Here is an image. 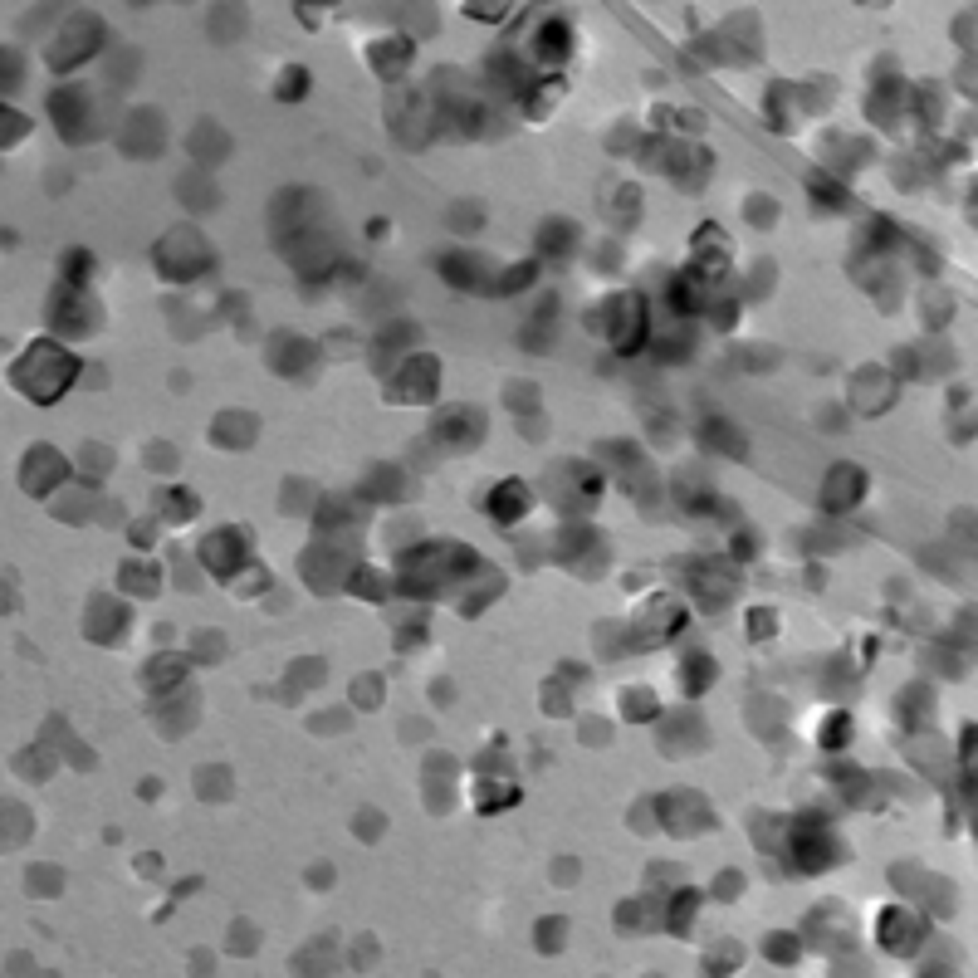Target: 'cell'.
I'll return each mask as SVG.
<instances>
[{"instance_id": "1", "label": "cell", "mask_w": 978, "mask_h": 978, "mask_svg": "<svg viewBox=\"0 0 978 978\" xmlns=\"http://www.w3.org/2000/svg\"><path fill=\"white\" fill-rule=\"evenodd\" d=\"M480 553L465 548V543H421L411 553H401L397 568V587L416 602H431V597H445L455 592L460 582L480 578Z\"/></svg>"}, {"instance_id": "2", "label": "cell", "mask_w": 978, "mask_h": 978, "mask_svg": "<svg viewBox=\"0 0 978 978\" xmlns=\"http://www.w3.org/2000/svg\"><path fill=\"white\" fill-rule=\"evenodd\" d=\"M10 382H15L30 401L49 406V401H59L74 382H79V357L69 353V348H59L54 338H40V343H30L25 353L15 357Z\"/></svg>"}, {"instance_id": "3", "label": "cell", "mask_w": 978, "mask_h": 978, "mask_svg": "<svg viewBox=\"0 0 978 978\" xmlns=\"http://www.w3.org/2000/svg\"><path fill=\"white\" fill-rule=\"evenodd\" d=\"M152 260H157V274H162V279L186 284V279H196V274L211 269V245H206V235H201L196 225H177V230H167V235L157 240Z\"/></svg>"}, {"instance_id": "4", "label": "cell", "mask_w": 978, "mask_h": 978, "mask_svg": "<svg viewBox=\"0 0 978 978\" xmlns=\"http://www.w3.org/2000/svg\"><path fill=\"white\" fill-rule=\"evenodd\" d=\"M587 323H592V328H607L612 348H617L622 357L641 353L646 338H651V328H646V299H641V294H617L607 309L587 313Z\"/></svg>"}, {"instance_id": "5", "label": "cell", "mask_w": 978, "mask_h": 978, "mask_svg": "<svg viewBox=\"0 0 978 978\" xmlns=\"http://www.w3.org/2000/svg\"><path fill=\"white\" fill-rule=\"evenodd\" d=\"M98 45H103V25H98L93 15H74V20L59 25V35H54V45H49V69H54V74H69V69H79L84 59H93Z\"/></svg>"}, {"instance_id": "6", "label": "cell", "mask_w": 978, "mask_h": 978, "mask_svg": "<svg viewBox=\"0 0 978 978\" xmlns=\"http://www.w3.org/2000/svg\"><path fill=\"white\" fill-rule=\"evenodd\" d=\"M793 866L798 871H827V866H837L846 856V846L812 817V822H793Z\"/></svg>"}, {"instance_id": "7", "label": "cell", "mask_w": 978, "mask_h": 978, "mask_svg": "<svg viewBox=\"0 0 978 978\" xmlns=\"http://www.w3.org/2000/svg\"><path fill=\"white\" fill-rule=\"evenodd\" d=\"M98 304H93L84 289H54V299H49V328L54 333H64V338H89L93 328H98Z\"/></svg>"}, {"instance_id": "8", "label": "cell", "mask_w": 978, "mask_h": 978, "mask_svg": "<svg viewBox=\"0 0 978 978\" xmlns=\"http://www.w3.org/2000/svg\"><path fill=\"white\" fill-rule=\"evenodd\" d=\"M201 563L221 582H235L240 568H250V543H245L240 529H216V534L201 538Z\"/></svg>"}, {"instance_id": "9", "label": "cell", "mask_w": 978, "mask_h": 978, "mask_svg": "<svg viewBox=\"0 0 978 978\" xmlns=\"http://www.w3.org/2000/svg\"><path fill=\"white\" fill-rule=\"evenodd\" d=\"M876 939H881V949L886 954H915L920 949V939H925V920L920 915H910V910H900V905H890L876 915Z\"/></svg>"}, {"instance_id": "10", "label": "cell", "mask_w": 978, "mask_h": 978, "mask_svg": "<svg viewBox=\"0 0 978 978\" xmlns=\"http://www.w3.org/2000/svg\"><path fill=\"white\" fill-rule=\"evenodd\" d=\"M64 475H69V465H64L59 450H49V445H30V455L20 460V489L35 494V499H45L49 489L64 485Z\"/></svg>"}, {"instance_id": "11", "label": "cell", "mask_w": 978, "mask_h": 978, "mask_svg": "<svg viewBox=\"0 0 978 978\" xmlns=\"http://www.w3.org/2000/svg\"><path fill=\"white\" fill-rule=\"evenodd\" d=\"M431 436L441 445H450V450H475L480 436H485V416L470 411V406H450V411H441L431 421Z\"/></svg>"}, {"instance_id": "12", "label": "cell", "mask_w": 978, "mask_h": 978, "mask_svg": "<svg viewBox=\"0 0 978 978\" xmlns=\"http://www.w3.org/2000/svg\"><path fill=\"white\" fill-rule=\"evenodd\" d=\"M690 592L700 607L719 612L734 592H739V578L729 573V563H690Z\"/></svg>"}, {"instance_id": "13", "label": "cell", "mask_w": 978, "mask_h": 978, "mask_svg": "<svg viewBox=\"0 0 978 978\" xmlns=\"http://www.w3.org/2000/svg\"><path fill=\"white\" fill-rule=\"evenodd\" d=\"M49 113H54V123H59V133L69 137V142H89V93L84 89H54L49 93Z\"/></svg>"}, {"instance_id": "14", "label": "cell", "mask_w": 978, "mask_h": 978, "mask_svg": "<svg viewBox=\"0 0 978 978\" xmlns=\"http://www.w3.org/2000/svg\"><path fill=\"white\" fill-rule=\"evenodd\" d=\"M861 494H866V470L861 465H832L827 480H822V509L827 514H846V509L861 504Z\"/></svg>"}, {"instance_id": "15", "label": "cell", "mask_w": 978, "mask_h": 978, "mask_svg": "<svg viewBox=\"0 0 978 978\" xmlns=\"http://www.w3.org/2000/svg\"><path fill=\"white\" fill-rule=\"evenodd\" d=\"M685 631V607L675 597H651L641 612V646L651 651V641H670Z\"/></svg>"}, {"instance_id": "16", "label": "cell", "mask_w": 978, "mask_h": 978, "mask_svg": "<svg viewBox=\"0 0 978 978\" xmlns=\"http://www.w3.org/2000/svg\"><path fill=\"white\" fill-rule=\"evenodd\" d=\"M485 509H489V519L494 524H519L529 509H534V489L524 485V480H499V485L489 489V499H485Z\"/></svg>"}, {"instance_id": "17", "label": "cell", "mask_w": 978, "mask_h": 978, "mask_svg": "<svg viewBox=\"0 0 978 978\" xmlns=\"http://www.w3.org/2000/svg\"><path fill=\"white\" fill-rule=\"evenodd\" d=\"M436 382H441V362H436V357H406L401 382H397V392H392V397L431 401V397H436Z\"/></svg>"}, {"instance_id": "18", "label": "cell", "mask_w": 978, "mask_h": 978, "mask_svg": "<svg viewBox=\"0 0 978 978\" xmlns=\"http://www.w3.org/2000/svg\"><path fill=\"white\" fill-rule=\"evenodd\" d=\"M690 250H695V265L690 269H700V274H724L729 255H734V245H729V235L719 225H700L695 240H690Z\"/></svg>"}, {"instance_id": "19", "label": "cell", "mask_w": 978, "mask_h": 978, "mask_svg": "<svg viewBox=\"0 0 978 978\" xmlns=\"http://www.w3.org/2000/svg\"><path fill=\"white\" fill-rule=\"evenodd\" d=\"M670 309H675V313L710 309V289H705V274H700V269H680V274H670Z\"/></svg>"}, {"instance_id": "20", "label": "cell", "mask_w": 978, "mask_h": 978, "mask_svg": "<svg viewBox=\"0 0 978 978\" xmlns=\"http://www.w3.org/2000/svg\"><path fill=\"white\" fill-rule=\"evenodd\" d=\"M123 626H128V607L123 602H113V597H98L93 602V612H89V622H84V631H89L93 641H118L123 636Z\"/></svg>"}, {"instance_id": "21", "label": "cell", "mask_w": 978, "mask_h": 978, "mask_svg": "<svg viewBox=\"0 0 978 978\" xmlns=\"http://www.w3.org/2000/svg\"><path fill=\"white\" fill-rule=\"evenodd\" d=\"M573 54V30H568V20H543L534 35V59L543 64H563Z\"/></svg>"}, {"instance_id": "22", "label": "cell", "mask_w": 978, "mask_h": 978, "mask_svg": "<svg viewBox=\"0 0 978 978\" xmlns=\"http://www.w3.org/2000/svg\"><path fill=\"white\" fill-rule=\"evenodd\" d=\"M406 59H411V40L406 35H392V40H377V45L367 49V64L382 74V79H397L401 69H406Z\"/></svg>"}, {"instance_id": "23", "label": "cell", "mask_w": 978, "mask_h": 978, "mask_svg": "<svg viewBox=\"0 0 978 978\" xmlns=\"http://www.w3.org/2000/svg\"><path fill=\"white\" fill-rule=\"evenodd\" d=\"M441 274L455 284V289H480V284H485V265H480V255H470V250H450V255H441Z\"/></svg>"}, {"instance_id": "24", "label": "cell", "mask_w": 978, "mask_h": 978, "mask_svg": "<svg viewBox=\"0 0 978 978\" xmlns=\"http://www.w3.org/2000/svg\"><path fill=\"white\" fill-rule=\"evenodd\" d=\"M700 441L710 445L714 455H734V460H739V455L749 450V445H744V436H739V431H734L729 421H719V416H710V421L700 426Z\"/></svg>"}, {"instance_id": "25", "label": "cell", "mask_w": 978, "mask_h": 978, "mask_svg": "<svg viewBox=\"0 0 978 978\" xmlns=\"http://www.w3.org/2000/svg\"><path fill=\"white\" fill-rule=\"evenodd\" d=\"M661 812H666V822L675 827V832H680V827H685V832H690V827H710V822H714L710 807L695 798V793H685V812H680V802H675V798L661 802Z\"/></svg>"}, {"instance_id": "26", "label": "cell", "mask_w": 978, "mask_h": 978, "mask_svg": "<svg viewBox=\"0 0 978 978\" xmlns=\"http://www.w3.org/2000/svg\"><path fill=\"white\" fill-rule=\"evenodd\" d=\"M181 675H186V661H181V656H172V651H167V656H157L152 666L142 670L147 690H157V695H162V690H177Z\"/></svg>"}, {"instance_id": "27", "label": "cell", "mask_w": 978, "mask_h": 978, "mask_svg": "<svg viewBox=\"0 0 978 978\" xmlns=\"http://www.w3.org/2000/svg\"><path fill=\"white\" fill-rule=\"evenodd\" d=\"M714 675H719L714 656H685V666H680V690H685V695H705V690L714 685Z\"/></svg>"}, {"instance_id": "28", "label": "cell", "mask_w": 978, "mask_h": 978, "mask_svg": "<svg viewBox=\"0 0 978 978\" xmlns=\"http://www.w3.org/2000/svg\"><path fill=\"white\" fill-rule=\"evenodd\" d=\"M573 240H578V230L568 221H548L538 230V255H548V260H558V255H568L573 250Z\"/></svg>"}, {"instance_id": "29", "label": "cell", "mask_w": 978, "mask_h": 978, "mask_svg": "<svg viewBox=\"0 0 978 978\" xmlns=\"http://www.w3.org/2000/svg\"><path fill=\"white\" fill-rule=\"evenodd\" d=\"M211 436H216V441H225L230 450H240V445L255 436V421H250V416H240V411H230V416H221V421L211 426Z\"/></svg>"}, {"instance_id": "30", "label": "cell", "mask_w": 978, "mask_h": 978, "mask_svg": "<svg viewBox=\"0 0 978 978\" xmlns=\"http://www.w3.org/2000/svg\"><path fill=\"white\" fill-rule=\"evenodd\" d=\"M587 548H602V543H597V534H592L587 524H568V529L558 534V553H563L568 563H578Z\"/></svg>"}, {"instance_id": "31", "label": "cell", "mask_w": 978, "mask_h": 978, "mask_svg": "<svg viewBox=\"0 0 978 978\" xmlns=\"http://www.w3.org/2000/svg\"><path fill=\"white\" fill-rule=\"evenodd\" d=\"M817 744H822L827 754L846 749V744H851V714H827L822 729H817Z\"/></svg>"}, {"instance_id": "32", "label": "cell", "mask_w": 978, "mask_h": 978, "mask_svg": "<svg viewBox=\"0 0 978 978\" xmlns=\"http://www.w3.org/2000/svg\"><path fill=\"white\" fill-rule=\"evenodd\" d=\"M900 719H905V729H925L930 724V695L925 690H905L900 695Z\"/></svg>"}, {"instance_id": "33", "label": "cell", "mask_w": 978, "mask_h": 978, "mask_svg": "<svg viewBox=\"0 0 978 978\" xmlns=\"http://www.w3.org/2000/svg\"><path fill=\"white\" fill-rule=\"evenodd\" d=\"M529 284H534V265L524 260V265H509V269H504V274H499L489 289H494L499 299H509V294H519V289H529Z\"/></svg>"}, {"instance_id": "34", "label": "cell", "mask_w": 978, "mask_h": 978, "mask_svg": "<svg viewBox=\"0 0 978 978\" xmlns=\"http://www.w3.org/2000/svg\"><path fill=\"white\" fill-rule=\"evenodd\" d=\"M695 910H700V895L695 890H685V895H675L670 900V930L675 934H685L690 925H695Z\"/></svg>"}, {"instance_id": "35", "label": "cell", "mask_w": 978, "mask_h": 978, "mask_svg": "<svg viewBox=\"0 0 978 978\" xmlns=\"http://www.w3.org/2000/svg\"><path fill=\"white\" fill-rule=\"evenodd\" d=\"M304 93H309V74H304V69H284V74H279L274 98H284V103H299Z\"/></svg>"}, {"instance_id": "36", "label": "cell", "mask_w": 978, "mask_h": 978, "mask_svg": "<svg viewBox=\"0 0 978 978\" xmlns=\"http://www.w3.org/2000/svg\"><path fill=\"white\" fill-rule=\"evenodd\" d=\"M89 269H93L89 250H69V255H64V284H69V289H84Z\"/></svg>"}, {"instance_id": "37", "label": "cell", "mask_w": 978, "mask_h": 978, "mask_svg": "<svg viewBox=\"0 0 978 978\" xmlns=\"http://www.w3.org/2000/svg\"><path fill=\"white\" fill-rule=\"evenodd\" d=\"M519 802V788L514 783H504V788H480V812H499V807H514Z\"/></svg>"}, {"instance_id": "38", "label": "cell", "mask_w": 978, "mask_h": 978, "mask_svg": "<svg viewBox=\"0 0 978 978\" xmlns=\"http://www.w3.org/2000/svg\"><path fill=\"white\" fill-rule=\"evenodd\" d=\"M299 362H313L309 343H279V348H274V367H284V372H289V367H299ZM289 377H294V372H289Z\"/></svg>"}, {"instance_id": "39", "label": "cell", "mask_w": 978, "mask_h": 978, "mask_svg": "<svg viewBox=\"0 0 978 978\" xmlns=\"http://www.w3.org/2000/svg\"><path fill=\"white\" fill-rule=\"evenodd\" d=\"M548 318H553V299H543L538 323H529V328H524V348H548Z\"/></svg>"}, {"instance_id": "40", "label": "cell", "mask_w": 978, "mask_h": 978, "mask_svg": "<svg viewBox=\"0 0 978 978\" xmlns=\"http://www.w3.org/2000/svg\"><path fill=\"white\" fill-rule=\"evenodd\" d=\"M807 181H812V191H817V201H822V206H837V211L846 206V191H842V186H832L827 172H812Z\"/></svg>"}, {"instance_id": "41", "label": "cell", "mask_w": 978, "mask_h": 978, "mask_svg": "<svg viewBox=\"0 0 978 978\" xmlns=\"http://www.w3.org/2000/svg\"><path fill=\"white\" fill-rule=\"evenodd\" d=\"M656 714V695L651 690H631L626 695V719H651Z\"/></svg>"}, {"instance_id": "42", "label": "cell", "mask_w": 978, "mask_h": 978, "mask_svg": "<svg viewBox=\"0 0 978 978\" xmlns=\"http://www.w3.org/2000/svg\"><path fill=\"white\" fill-rule=\"evenodd\" d=\"M123 587H128V592H157V578L147 573V563H128V573H123Z\"/></svg>"}, {"instance_id": "43", "label": "cell", "mask_w": 978, "mask_h": 978, "mask_svg": "<svg viewBox=\"0 0 978 978\" xmlns=\"http://www.w3.org/2000/svg\"><path fill=\"white\" fill-rule=\"evenodd\" d=\"M768 954H773L778 964H793V954H798V939H793V934H773V939H768Z\"/></svg>"}, {"instance_id": "44", "label": "cell", "mask_w": 978, "mask_h": 978, "mask_svg": "<svg viewBox=\"0 0 978 978\" xmlns=\"http://www.w3.org/2000/svg\"><path fill=\"white\" fill-rule=\"evenodd\" d=\"M162 509H167L172 519H191V514H196V499H191V494H167Z\"/></svg>"}, {"instance_id": "45", "label": "cell", "mask_w": 978, "mask_h": 978, "mask_svg": "<svg viewBox=\"0 0 978 978\" xmlns=\"http://www.w3.org/2000/svg\"><path fill=\"white\" fill-rule=\"evenodd\" d=\"M773 211H778L773 201H758V196L749 201V221H754V225H773Z\"/></svg>"}, {"instance_id": "46", "label": "cell", "mask_w": 978, "mask_h": 978, "mask_svg": "<svg viewBox=\"0 0 978 978\" xmlns=\"http://www.w3.org/2000/svg\"><path fill=\"white\" fill-rule=\"evenodd\" d=\"M377 685H382L377 675H372V680H357V700H362V705H367V700L377 705V700H382V690H377Z\"/></svg>"}, {"instance_id": "47", "label": "cell", "mask_w": 978, "mask_h": 978, "mask_svg": "<svg viewBox=\"0 0 978 978\" xmlns=\"http://www.w3.org/2000/svg\"><path fill=\"white\" fill-rule=\"evenodd\" d=\"M714 323H719V328H734V313H739V309H734V304H714Z\"/></svg>"}, {"instance_id": "48", "label": "cell", "mask_w": 978, "mask_h": 978, "mask_svg": "<svg viewBox=\"0 0 978 978\" xmlns=\"http://www.w3.org/2000/svg\"><path fill=\"white\" fill-rule=\"evenodd\" d=\"M749 631H754V636H768V631H773V617H768V612H754Z\"/></svg>"}, {"instance_id": "49", "label": "cell", "mask_w": 978, "mask_h": 978, "mask_svg": "<svg viewBox=\"0 0 978 978\" xmlns=\"http://www.w3.org/2000/svg\"><path fill=\"white\" fill-rule=\"evenodd\" d=\"M455 225H465V230H475V206H455Z\"/></svg>"}, {"instance_id": "50", "label": "cell", "mask_w": 978, "mask_h": 978, "mask_svg": "<svg viewBox=\"0 0 978 978\" xmlns=\"http://www.w3.org/2000/svg\"><path fill=\"white\" fill-rule=\"evenodd\" d=\"M465 15H504V5H465Z\"/></svg>"}]
</instances>
